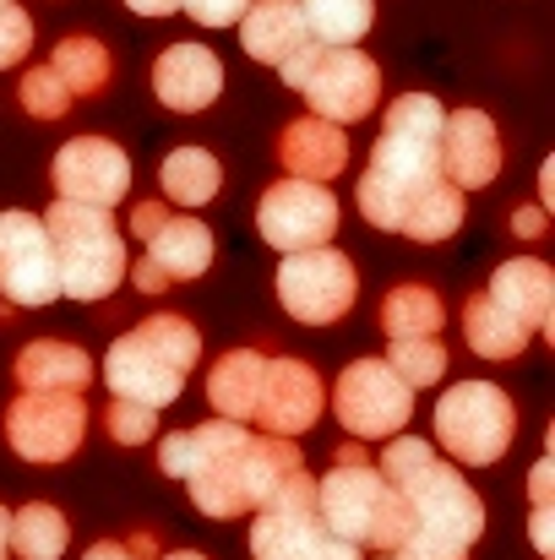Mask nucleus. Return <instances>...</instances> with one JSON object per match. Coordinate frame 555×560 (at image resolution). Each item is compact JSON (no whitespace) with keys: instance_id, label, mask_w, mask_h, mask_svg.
<instances>
[{"instance_id":"f03ea898","label":"nucleus","mask_w":555,"mask_h":560,"mask_svg":"<svg viewBox=\"0 0 555 560\" xmlns=\"http://www.w3.org/2000/svg\"><path fill=\"white\" fill-rule=\"evenodd\" d=\"M316 512L322 528L355 550H375L392 556L403 545V534L414 528L408 501L370 468L366 446H338V463L327 479H316Z\"/></svg>"},{"instance_id":"4be33fe9","label":"nucleus","mask_w":555,"mask_h":560,"mask_svg":"<svg viewBox=\"0 0 555 560\" xmlns=\"http://www.w3.org/2000/svg\"><path fill=\"white\" fill-rule=\"evenodd\" d=\"M245 446V424H229V419H212V424H196V430H175L164 435L159 446V468L175 474V479H196L201 468L234 457Z\"/></svg>"},{"instance_id":"4c0bfd02","label":"nucleus","mask_w":555,"mask_h":560,"mask_svg":"<svg viewBox=\"0 0 555 560\" xmlns=\"http://www.w3.org/2000/svg\"><path fill=\"white\" fill-rule=\"evenodd\" d=\"M181 11H190L201 27H240L251 0H181Z\"/></svg>"},{"instance_id":"a18cd8bd","label":"nucleus","mask_w":555,"mask_h":560,"mask_svg":"<svg viewBox=\"0 0 555 560\" xmlns=\"http://www.w3.org/2000/svg\"><path fill=\"white\" fill-rule=\"evenodd\" d=\"M137 16H170V11H181V0H126Z\"/></svg>"},{"instance_id":"7ed1b4c3","label":"nucleus","mask_w":555,"mask_h":560,"mask_svg":"<svg viewBox=\"0 0 555 560\" xmlns=\"http://www.w3.org/2000/svg\"><path fill=\"white\" fill-rule=\"evenodd\" d=\"M201 360V332L185 316H148L142 327L120 332L104 354V386L120 402H142V408H170L181 402L185 375Z\"/></svg>"},{"instance_id":"39448f33","label":"nucleus","mask_w":555,"mask_h":560,"mask_svg":"<svg viewBox=\"0 0 555 560\" xmlns=\"http://www.w3.org/2000/svg\"><path fill=\"white\" fill-rule=\"evenodd\" d=\"M44 234L55 250V278L66 300H104L120 289V278L131 272L126 261V240L120 223L99 207H77V201H55L44 212Z\"/></svg>"},{"instance_id":"423d86ee","label":"nucleus","mask_w":555,"mask_h":560,"mask_svg":"<svg viewBox=\"0 0 555 560\" xmlns=\"http://www.w3.org/2000/svg\"><path fill=\"white\" fill-rule=\"evenodd\" d=\"M278 77L311 104L316 120L327 126H355L375 115L381 104V66L360 49H327V44H305L300 55H289L278 66Z\"/></svg>"},{"instance_id":"a19ab883","label":"nucleus","mask_w":555,"mask_h":560,"mask_svg":"<svg viewBox=\"0 0 555 560\" xmlns=\"http://www.w3.org/2000/svg\"><path fill=\"white\" fill-rule=\"evenodd\" d=\"M300 560H366V556H360L355 545H344V539H333V534H322V539H316V545H311V550H305V556H300Z\"/></svg>"},{"instance_id":"5701e85b","label":"nucleus","mask_w":555,"mask_h":560,"mask_svg":"<svg viewBox=\"0 0 555 560\" xmlns=\"http://www.w3.org/2000/svg\"><path fill=\"white\" fill-rule=\"evenodd\" d=\"M262 375H267V354H256V349H229V354L207 371V402L218 408V419H229V424L256 419Z\"/></svg>"},{"instance_id":"a211bd4d","label":"nucleus","mask_w":555,"mask_h":560,"mask_svg":"<svg viewBox=\"0 0 555 560\" xmlns=\"http://www.w3.org/2000/svg\"><path fill=\"white\" fill-rule=\"evenodd\" d=\"M278 164L289 170V180H305V186H327V180H338L344 175V164H349V137L338 131V126H327V120H294V126H284V137H278Z\"/></svg>"},{"instance_id":"09e8293b","label":"nucleus","mask_w":555,"mask_h":560,"mask_svg":"<svg viewBox=\"0 0 555 560\" xmlns=\"http://www.w3.org/2000/svg\"><path fill=\"white\" fill-rule=\"evenodd\" d=\"M159 560H207V556H196V550H170V556H159Z\"/></svg>"},{"instance_id":"3c124183","label":"nucleus","mask_w":555,"mask_h":560,"mask_svg":"<svg viewBox=\"0 0 555 560\" xmlns=\"http://www.w3.org/2000/svg\"><path fill=\"white\" fill-rule=\"evenodd\" d=\"M0 5H11V0H0Z\"/></svg>"},{"instance_id":"c9c22d12","label":"nucleus","mask_w":555,"mask_h":560,"mask_svg":"<svg viewBox=\"0 0 555 560\" xmlns=\"http://www.w3.org/2000/svg\"><path fill=\"white\" fill-rule=\"evenodd\" d=\"M392 560H469V550L447 534H430V528H408L403 545L392 550Z\"/></svg>"},{"instance_id":"de8ad7c7","label":"nucleus","mask_w":555,"mask_h":560,"mask_svg":"<svg viewBox=\"0 0 555 560\" xmlns=\"http://www.w3.org/2000/svg\"><path fill=\"white\" fill-rule=\"evenodd\" d=\"M5 534H11V512L0 506V560H11V545H5Z\"/></svg>"},{"instance_id":"1a4fd4ad","label":"nucleus","mask_w":555,"mask_h":560,"mask_svg":"<svg viewBox=\"0 0 555 560\" xmlns=\"http://www.w3.org/2000/svg\"><path fill=\"white\" fill-rule=\"evenodd\" d=\"M333 413L355 441H381V435H397L408 424L414 392L386 371V360H355L349 371H338Z\"/></svg>"},{"instance_id":"bb28decb","label":"nucleus","mask_w":555,"mask_h":560,"mask_svg":"<svg viewBox=\"0 0 555 560\" xmlns=\"http://www.w3.org/2000/svg\"><path fill=\"white\" fill-rule=\"evenodd\" d=\"M375 322H381V332H386L392 343H403V338H436L441 322H447V311H441V294H436V289H425V283H397V289L381 300Z\"/></svg>"},{"instance_id":"aec40b11","label":"nucleus","mask_w":555,"mask_h":560,"mask_svg":"<svg viewBox=\"0 0 555 560\" xmlns=\"http://www.w3.org/2000/svg\"><path fill=\"white\" fill-rule=\"evenodd\" d=\"M11 375L22 392H49V397H82L88 381H93V360L77 349V343H27L16 360H11Z\"/></svg>"},{"instance_id":"58836bf2","label":"nucleus","mask_w":555,"mask_h":560,"mask_svg":"<svg viewBox=\"0 0 555 560\" xmlns=\"http://www.w3.org/2000/svg\"><path fill=\"white\" fill-rule=\"evenodd\" d=\"M82 560H159V545H153V534H131L126 545L120 539H104V545H93Z\"/></svg>"},{"instance_id":"ddd939ff","label":"nucleus","mask_w":555,"mask_h":560,"mask_svg":"<svg viewBox=\"0 0 555 560\" xmlns=\"http://www.w3.org/2000/svg\"><path fill=\"white\" fill-rule=\"evenodd\" d=\"M0 300L27 305V311L60 300L55 250H49L44 218L33 212H0Z\"/></svg>"},{"instance_id":"79ce46f5","label":"nucleus","mask_w":555,"mask_h":560,"mask_svg":"<svg viewBox=\"0 0 555 560\" xmlns=\"http://www.w3.org/2000/svg\"><path fill=\"white\" fill-rule=\"evenodd\" d=\"M512 234L540 240V234H545V207H518V212H512Z\"/></svg>"},{"instance_id":"f3484780","label":"nucleus","mask_w":555,"mask_h":560,"mask_svg":"<svg viewBox=\"0 0 555 560\" xmlns=\"http://www.w3.org/2000/svg\"><path fill=\"white\" fill-rule=\"evenodd\" d=\"M153 93H159L164 109L196 115V109L218 104V93H223V60L207 44H170L153 60Z\"/></svg>"},{"instance_id":"393cba45","label":"nucleus","mask_w":555,"mask_h":560,"mask_svg":"<svg viewBox=\"0 0 555 560\" xmlns=\"http://www.w3.org/2000/svg\"><path fill=\"white\" fill-rule=\"evenodd\" d=\"M148 261L170 283L201 278L212 267V234H207V223H196V218H164V229L148 240Z\"/></svg>"},{"instance_id":"dca6fc26","label":"nucleus","mask_w":555,"mask_h":560,"mask_svg":"<svg viewBox=\"0 0 555 560\" xmlns=\"http://www.w3.org/2000/svg\"><path fill=\"white\" fill-rule=\"evenodd\" d=\"M501 175V137L485 109H452L441 126V180L452 190H479Z\"/></svg>"},{"instance_id":"6e6552de","label":"nucleus","mask_w":555,"mask_h":560,"mask_svg":"<svg viewBox=\"0 0 555 560\" xmlns=\"http://www.w3.org/2000/svg\"><path fill=\"white\" fill-rule=\"evenodd\" d=\"M360 294V272L344 250L322 245V250H294L278 267V305L305 322V327H333L355 311Z\"/></svg>"},{"instance_id":"a878e982","label":"nucleus","mask_w":555,"mask_h":560,"mask_svg":"<svg viewBox=\"0 0 555 560\" xmlns=\"http://www.w3.org/2000/svg\"><path fill=\"white\" fill-rule=\"evenodd\" d=\"M463 338H469V349H474L479 360L512 365V360H523V349H529L534 332H523L490 294H474V300L463 305Z\"/></svg>"},{"instance_id":"9b49d317","label":"nucleus","mask_w":555,"mask_h":560,"mask_svg":"<svg viewBox=\"0 0 555 560\" xmlns=\"http://www.w3.org/2000/svg\"><path fill=\"white\" fill-rule=\"evenodd\" d=\"M82 435H88V402L82 397L22 392L5 408V441L27 463H66V457H77Z\"/></svg>"},{"instance_id":"f704fd0d","label":"nucleus","mask_w":555,"mask_h":560,"mask_svg":"<svg viewBox=\"0 0 555 560\" xmlns=\"http://www.w3.org/2000/svg\"><path fill=\"white\" fill-rule=\"evenodd\" d=\"M104 430H109V441L115 446H142V441H153V430H159V413L153 408H142V402H109L104 408Z\"/></svg>"},{"instance_id":"37998d69","label":"nucleus","mask_w":555,"mask_h":560,"mask_svg":"<svg viewBox=\"0 0 555 560\" xmlns=\"http://www.w3.org/2000/svg\"><path fill=\"white\" fill-rule=\"evenodd\" d=\"M126 278H131V283H137L142 294H164V283H170V278H164V272H159V267H153L148 256H142V261H137V267H131Z\"/></svg>"},{"instance_id":"9d476101","label":"nucleus","mask_w":555,"mask_h":560,"mask_svg":"<svg viewBox=\"0 0 555 560\" xmlns=\"http://www.w3.org/2000/svg\"><path fill=\"white\" fill-rule=\"evenodd\" d=\"M344 212H338V196L327 186H305V180H278L267 186L262 207H256V229L273 250L294 256V250H322L333 245Z\"/></svg>"},{"instance_id":"2eb2a0df","label":"nucleus","mask_w":555,"mask_h":560,"mask_svg":"<svg viewBox=\"0 0 555 560\" xmlns=\"http://www.w3.org/2000/svg\"><path fill=\"white\" fill-rule=\"evenodd\" d=\"M322 408H327V386L305 360H267L262 397H256V419L267 424V435L278 441L305 435L322 419Z\"/></svg>"},{"instance_id":"4468645a","label":"nucleus","mask_w":555,"mask_h":560,"mask_svg":"<svg viewBox=\"0 0 555 560\" xmlns=\"http://www.w3.org/2000/svg\"><path fill=\"white\" fill-rule=\"evenodd\" d=\"M322 512H316V479L294 474L267 506H256L251 523V556L256 560H300L322 539Z\"/></svg>"},{"instance_id":"0eeeda50","label":"nucleus","mask_w":555,"mask_h":560,"mask_svg":"<svg viewBox=\"0 0 555 560\" xmlns=\"http://www.w3.org/2000/svg\"><path fill=\"white\" fill-rule=\"evenodd\" d=\"M518 435V408L496 381H458L436 402V446L452 452V463L490 468L507 457Z\"/></svg>"},{"instance_id":"c85d7f7f","label":"nucleus","mask_w":555,"mask_h":560,"mask_svg":"<svg viewBox=\"0 0 555 560\" xmlns=\"http://www.w3.org/2000/svg\"><path fill=\"white\" fill-rule=\"evenodd\" d=\"M159 186L181 207H207L218 196V186H223V170H218V159L207 148H175L159 164Z\"/></svg>"},{"instance_id":"2f4dec72","label":"nucleus","mask_w":555,"mask_h":560,"mask_svg":"<svg viewBox=\"0 0 555 560\" xmlns=\"http://www.w3.org/2000/svg\"><path fill=\"white\" fill-rule=\"evenodd\" d=\"M458 223H463V190H452L441 180V186H430L408 207V218H403L397 234H408V240H419V245H441V240L458 234Z\"/></svg>"},{"instance_id":"f8f14e48","label":"nucleus","mask_w":555,"mask_h":560,"mask_svg":"<svg viewBox=\"0 0 555 560\" xmlns=\"http://www.w3.org/2000/svg\"><path fill=\"white\" fill-rule=\"evenodd\" d=\"M55 201H77V207H120L131 196V159L120 153V142L109 137H71L55 153Z\"/></svg>"},{"instance_id":"ea45409f","label":"nucleus","mask_w":555,"mask_h":560,"mask_svg":"<svg viewBox=\"0 0 555 560\" xmlns=\"http://www.w3.org/2000/svg\"><path fill=\"white\" fill-rule=\"evenodd\" d=\"M164 218H170L164 201H137V207H131V229H137L142 240H153V234L164 229Z\"/></svg>"},{"instance_id":"20e7f679","label":"nucleus","mask_w":555,"mask_h":560,"mask_svg":"<svg viewBox=\"0 0 555 560\" xmlns=\"http://www.w3.org/2000/svg\"><path fill=\"white\" fill-rule=\"evenodd\" d=\"M375 474L408 501L414 528L447 534L463 550L479 545V534H485V501L463 485V474L452 463H436V446H425L414 435H397L392 446H381V468Z\"/></svg>"},{"instance_id":"473e14b6","label":"nucleus","mask_w":555,"mask_h":560,"mask_svg":"<svg viewBox=\"0 0 555 560\" xmlns=\"http://www.w3.org/2000/svg\"><path fill=\"white\" fill-rule=\"evenodd\" d=\"M386 371L397 375L408 392L436 386V381L447 375V349H441V338H403V343H392Z\"/></svg>"},{"instance_id":"7c9ffc66","label":"nucleus","mask_w":555,"mask_h":560,"mask_svg":"<svg viewBox=\"0 0 555 560\" xmlns=\"http://www.w3.org/2000/svg\"><path fill=\"white\" fill-rule=\"evenodd\" d=\"M66 517L49 506V501H27L22 512H11V534H5V545H11V556L22 560H60L66 556Z\"/></svg>"},{"instance_id":"f257e3e1","label":"nucleus","mask_w":555,"mask_h":560,"mask_svg":"<svg viewBox=\"0 0 555 560\" xmlns=\"http://www.w3.org/2000/svg\"><path fill=\"white\" fill-rule=\"evenodd\" d=\"M441 126H447V109L430 93H403L386 104L381 142L370 148V164L360 175L366 223L397 234L408 207L430 186H441Z\"/></svg>"},{"instance_id":"72a5a7b5","label":"nucleus","mask_w":555,"mask_h":560,"mask_svg":"<svg viewBox=\"0 0 555 560\" xmlns=\"http://www.w3.org/2000/svg\"><path fill=\"white\" fill-rule=\"evenodd\" d=\"M22 109H27L33 120H60V115L71 109V93H66V82H60L49 66H33V71L22 77Z\"/></svg>"},{"instance_id":"e433bc0d","label":"nucleus","mask_w":555,"mask_h":560,"mask_svg":"<svg viewBox=\"0 0 555 560\" xmlns=\"http://www.w3.org/2000/svg\"><path fill=\"white\" fill-rule=\"evenodd\" d=\"M33 49V16L22 5H0V71H11Z\"/></svg>"},{"instance_id":"412c9836","label":"nucleus","mask_w":555,"mask_h":560,"mask_svg":"<svg viewBox=\"0 0 555 560\" xmlns=\"http://www.w3.org/2000/svg\"><path fill=\"white\" fill-rule=\"evenodd\" d=\"M240 44L256 66H284L289 55H300L311 44V33H305L294 0H251V11L240 16Z\"/></svg>"},{"instance_id":"cd10ccee","label":"nucleus","mask_w":555,"mask_h":560,"mask_svg":"<svg viewBox=\"0 0 555 560\" xmlns=\"http://www.w3.org/2000/svg\"><path fill=\"white\" fill-rule=\"evenodd\" d=\"M294 5L311 44H327V49H355L375 22V0H294Z\"/></svg>"},{"instance_id":"6ab92c4d","label":"nucleus","mask_w":555,"mask_h":560,"mask_svg":"<svg viewBox=\"0 0 555 560\" xmlns=\"http://www.w3.org/2000/svg\"><path fill=\"white\" fill-rule=\"evenodd\" d=\"M523 332H551V305H555V283L551 267L540 256H518L507 267L490 272V289H485Z\"/></svg>"},{"instance_id":"c756f323","label":"nucleus","mask_w":555,"mask_h":560,"mask_svg":"<svg viewBox=\"0 0 555 560\" xmlns=\"http://www.w3.org/2000/svg\"><path fill=\"white\" fill-rule=\"evenodd\" d=\"M49 71L66 82V93H71V104H77V98H93V93L109 88L115 60H109V49H104L99 38H60Z\"/></svg>"},{"instance_id":"c03bdc74","label":"nucleus","mask_w":555,"mask_h":560,"mask_svg":"<svg viewBox=\"0 0 555 560\" xmlns=\"http://www.w3.org/2000/svg\"><path fill=\"white\" fill-rule=\"evenodd\" d=\"M534 550H540V556H551V550H555V523H551V501H540V506H534Z\"/></svg>"},{"instance_id":"49530a36","label":"nucleus","mask_w":555,"mask_h":560,"mask_svg":"<svg viewBox=\"0 0 555 560\" xmlns=\"http://www.w3.org/2000/svg\"><path fill=\"white\" fill-rule=\"evenodd\" d=\"M529 490H534V506H540V501H551V457H545V463L534 468V479H529Z\"/></svg>"},{"instance_id":"8fccbe9b","label":"nucleus","mask_w":555,"mask_h":560,"mask_svg":"<svg viewBox=\"0 0 555 560\" xmlns=\"http://www.w3.org/2000/svg\"><path fill=\"white\" fill-rule=\"evenodd\" d=\"M375 560H392V556H375Z\"/></svg>"},{"instance_id":"b1692460","label":"nucleus","mask_w":555,"mask_h":560,"mask_svg":"<svg viewBox=\"0 0 555 560\" xmlns=\"http://www.w3.org/2000/svg\"><path fill=\"white\" fill-rule=\"evenodd\" d=\"M294 474H305L300 446H289V441H278V435H251V441H245V452H240V485H245L251 512L267 506Z\"/></svg>"}]
</instances>
